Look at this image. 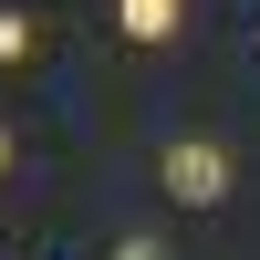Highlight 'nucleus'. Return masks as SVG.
<instances>
[{
	"instance_id": "f257e3e1",
	"label": "nucleus",
	"mask_w": 260,
	"mask_h": 260,
	"mask_svg": "<svg viewBox=\"0 0 260 260\" xmlns=\"http://www.w3.org/2000/svg\"><path fill=\"white\" fill-rule=\"evenodd\" d=\"M156 177H167V198H177V208H219V198H229V156H219V146H198V136L167 146Z\"/></svg>"
},
{
	"instance_id": "f03ea898",
	"label": "nucleus",
	"mask_w": 260,
	"mask_h": 260,
	"mask_svg": "<svg viewBox=\"0 0 260 260\" xmlns=\"http://www.w3.org/2000/svg\"><path fill=\"white\" fill-rule=\"evenodd\" d=\"M115 21H125V42H167L177 31V0H115Z\"/></svg>"
},
{
	"instance_id": "7ed1b4c3",
	"label": "nucleus",
	"mask_w": 260,
	"mask_h": 260,
	"mask_svg": "<svg viewBox=\"0 0 260 260\" xmlns=\"http://www.w3.org/2000/svg\"><path fill=\"white\" fill-rule=\"evenodd\" d=\"M0 62H31V21L21 11H0Z\"/></svg>"
},
{
	"instance_id": "20e7f679",
	"label": "nucleus",
	"mask_w": 260,
	"mask_h": 260,
	"mask_svg": "<svg viewBox=\"0 0 260 260\" xmlns=\"http://www.w3.org/2000/svg\"><path fill=\"white\" fill-rule=\"evenodd\" d=\"M115 260H167V240H115Z\"/></svg>"
},
{
	"instance_id": "39448f33",
	"label": "nucleus",
	"mask_w": 260,
	"mask_h": 260,
	"mask_svg": "<svg viewBox=\"0 0 260 260\" xmlns=\"http://www.w3.org/2000/svg\"><path fill=\"white\" fill-rule=\"evenodd\" d=\"M0 167H11V136H0Z\"/></svg>"
}]
</instances>
